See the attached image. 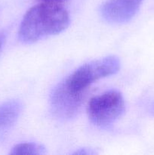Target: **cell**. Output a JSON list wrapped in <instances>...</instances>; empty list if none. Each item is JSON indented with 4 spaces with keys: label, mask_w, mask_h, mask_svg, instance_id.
Segmentation results:
<instances>
[{
    "label": "cell",
    "mask_w": 154,
    "mask_h": 155,
    "mask_svg": "<svg viewBox=\"0 0 154 155\" xmlns=\"http://www.w3.org/2000/svg\"><path fill=\"white\" fill-rule=\"evenodd\" d=\"M44 2H49V3H56L58 4L60 2H63L66 1V0H42Z\"/></svg>",
    "instance_id": "cell-10"
},
{
    "label": "cell",
    "mask_w": 154,
    "mask_h": 155,
    "mask_svg": "<svg viewBox=\"0 0 154 155\" xmlns=\"http://www.w3.org/2000/svg\"><path fill=\"white\" fill-rule=\"evenodd\" d=\"M23 106L18 100H11L0 104V141L8 135L16 124Z\"/></svg>",
    "instance_id": "cell-6"
},
{
    "label": "cell",
    "mask_w": 154,
    "mask_h": 155,
    "mask_svg": "<svg viewBox=\"0 0 154 155\" xmlns=\"http://www.w3.org/2000/svg\"><path fill=\"white\" fill-rule=\"evenodd\" d=\"M5 36L4 33H0V51H1L2 48L3 47V45L5 43Z\"/></svg>",
    "instance_id": "cell-9"
},
{
    "label": "cell",
    "mask_w": 154,
    "mask_h": 155,
    "mask_svg": "<svg viewBox=\"0 0 154 155\" xmlns=\"http://www.w3.org/2000/svg\"><path fill=\"white\" fill-rule=\"evenodd\" d=\"M149 112H150L151 114L153 115V116H154V102L152 103V104L151 105L150 109H149Z\"/></svg>",
    "instance_id": "cell-11"
},
{
    "label": "cell",
    "mask_w": 154,
    "mask_h": 155,
    "mask_svg": "<svg viewBox=\"0 0 154 155\" xmlns=\"http://www.w3.org/2000/svg\"><path fill=\"white\" fill-rule=\"evenodd\" d=\"M11 154H45V148L42 145L33 142H22L18 144L11 149Z\"/></svg>",
    "instance_id": "cell-7"
},
{
    "label": "cell",
    "mask_w": 154,
    "mask_h": 155,
    "mask_svg": "<svg viewBox=\"0 0 154 155\" xmlns=\"http://www.w3.org/2000/svg\"><path fill=\"white\" fill-rule=\"evenodd\" d=\"M125 109V101L122 93L119 91L110 90L91 98L87 113L94 125L107 129L121 117Z\"/></svg>",
    "instance_id": "cell-2"
},
{
    "label": "cell",
    "mask_w": 154,
    "mask_h": 155,
    "mask_svg": "<svg viewBox=\"0 0 154 155\" xmlns=\"http://www.w3.org/2000/svg\"><path fill=\"white\" fill-rule=\"evenodd\" d=\"M143 0H107L102 5L101 13L107 21L123 24L137 14Z\"/></svg>",
    "instance_id": "cell-5"
},
{
    "label": "cell",
    "mask_w": 154,
    "mask_h": 155,
    "mask_svg": "<svg viewBox=\"0 0 154 155\" xmlns=\"http://www.w3.org/2000/svg\"><path fill=\"white\" fill-rule=\"evenodd\" d=\"M69 24L67 11L56 3L43 2L29 9L19 27L18 37L26 44L36 42L66 30Z\"/></svg>",
    "instance_id": "cell-1"
},
{
    "label": "cell",
    "mask_w": 154,
    "mask_h": 155,
    "mask_svg": "<svg viewBox=\"0 0 154 155\" xmlns=\"http://www.w3.org/2000/svg\"><path fill=\"white\" fill-rule=\"evenodd\" d=\"M73 154H85V155H93L96 154L95 151H94L92 149H88V148H82L79 149L78 151H75L72 153Z\"/></svg>",
    "instance_id": "cell-8"
},
{
    "label": "cell",
    "mask_w": 154,
    "mask_h": 155,
    "mask_svg": "<svg viewBox=\"0 0 154 155\" xmlns=\"http://www.w3.org/2000/svg\"><path fill=\"white\" fill-rule=\"evenodd\" d=\"M119 68V59L116 56H107L82 65L64 80V82L75 92H85L92 83L116 74Z\"/></svg>",
    "instance_id": "cell-3"
},
{
    "label": "cell",
    "mask_w": 154,
    "mask_h": 155,
    "mask_svg": "<svg viewBox=\"0 0 154 155\" xmlns=\"http://www.w3.org/2000/svg\"><path fill=\"white\" fill-rule=\"evenodd\" d=\"M85 92H75L64 81L59 83L52 91L50 98L51 112L60 120L75 117L81 110Z\"/></svg>",
    "instance_id": "cell-4"
}]
</instances>
